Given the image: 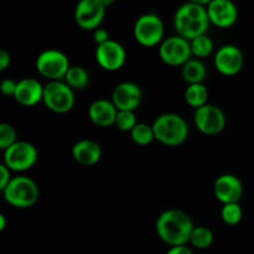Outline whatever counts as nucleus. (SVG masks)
<instances>
[{
	"instance_id": "1",
	"label": "nucleus",
	"mask_w": 254,
	"mask_h": 254,
	"mask_svg": "<svg viewBox=\"0 0 254 254\" xmlns=\"http://www.w3.org/2000/svg\"><path fill=\"white\" fill-rule=\"evenodd\" d=\"M195 225L190 216L178 208H169L159 215L155 222L158 237L169 247H178L190 243Z\"/></svg>"
},
{
	"instance_id": "2",
	"label": "nucleus",
	"mask_w": 254,
	"mask_h": 254,
	"mask_svg": "<svg viewBox=\"0 0 254 254\" xmlns=\"http://www.w3.org/2000/svg\"><path fill=\"white\" fill-rule=\"evenodd\" d=\"M210 25L207 7L190 1L179 6L174 15L176 35L189 41L207 34Z\"/></svg>"
},
{
	"instance_id": "3",
	"label": "nucleus",
	"mask_w": 254,
	"mask_h": 254,
	"mask_svg": "<svg viewBox=\"0 0 254 254\" xmlns=\"http://www.w3.org/2000/svg\"><path fill=\"white\" fill-rule=\"evenodd\" d=\"M155 140L166 146H179L189 138V126L185 119L176 113L160 114L151 124Z\"/></svg>"
},
{
	"instance_id": "4",
	"label": "nucleus",
	"mask_w": 254,
	"mask_h": 254,
	"mask_svg": "<svg viewBox=\"0 0 254 254\" xmlns=\"http://www.w3.org/2000/svg\"><path fill=\"white\" fill-rule=\"evenodd\" d=\"M1 192L4 200L15 208H30L36 205L40 198V189L37 184L25 175L12 178Z\"/></svg>"
},
{
	"instance_id": "5",
	"label": "nucleus",
	"mask_w": 254,
	"mask_h": 254,
	"mask_svg": "<svg viewBox=\"0 0 254 254\" xmlns=\"http://www.w3.org/2000/svg\"><path fill=\"white\" fill-rule=\"evenodd\" d=\"M133 35L135 41L143 47L160 46L164 41L165 26L159 15L155 12H146L140 15L134 24Z\"/></svg>"
},
{
	"instance_id": "6",
	"label": "nucleus",
	"mask_w": 254,
	"mask_h": 254,
	"mask_svg": "<svg viewBox=\"0 0 254 254\" xmlns=\"http://www.w3.org/2000/svg\"><path fill=\"white\" fill-rule=\"evenodd\" d=\"M36 71L49 81H64L71 64L64 52L56 49L42 51L36 59Z\"/></svg>"
},
{
	"instance_id": "7",
	"label": "nucleus",
	"mask_w": 254,
	"mask_h": 254,
	"mask_svg": "<svg viewBox=\"0 0 254 254\" xmlns=\"http://www.w3.org/2000/svg\"><path fill=\"white\" fill-rule=\"evenodd\" d=\"M42 103L54 113H68L76 103L74 91L64 81H49L44 87Z\"/></svg>"
},
{
	"instance_id": "8",
	"label": "nucleus",
	"mask_w": 254,
	"mask_h": 254,
	"mask_svg": "<svg viewBox=\"0 0 254 254\" xmlns=\"http://www.w3.org/2000/svg\"><path fill=\"white\" fill-rule=\"evenodd\" d=\"M39 159V151L34 144L25 140H17L10 148L4 150L2 164L15 173H25L34 168Z\"/></svg>"
},
{
	"instance_id": "9",
	"label": "nucleus",
	"mask_w": 254,
	"mask_h": 254,
	"mask_svg": "<svg viewBox=\"0 0 254 254\" xmlns=\"http://www.w3.org/2000/svg\"><path fill=\"white\" fill-rule=\"evenodd\" d=\"M159 56L168 66L183 67L192 59L190 41L179 35L168 37L159 46Z\"/></svg>"
},
{
	"instance_id": "10",
	"label": "nucleus",
	"mask_w": 254,
	"mask_h": 254,
	"mask_svg": "<svg viewBox=\"0 0 254 254\" xmlns=\"http://www.w3.org/2000/svg\"><path fill=\"white\" fill-rule=\"evenodd\" d=\"M193 123L203 135L215 136L225 130L226 116L220 107L207 103L201 108L195 109Z\"/></svg>"
},
{
	"instance_id": "11",
	"label": "nucleus",
	"mask_w": 254,
	"mask_h": 254,
	"mask_svg": "<svg viewBox=\"0 0 254 254\" xmlns=\"http://www.w3.org/2000/svg\"><path fill=\"white\" fill-rule=\"evenodd\" d=\"M106 9L101 0H79L74 9V21L79 29L94 31L101 27Z\"/></svg>"
},
{
	"instance_id": "12",
	"label": "nucleus",
	"mask_w": 254,
	"mask_h": 254,
	"mask_svg": "<svg viewBox=\"0 0 254 254\" xmlns=\"http://www.w3.org/2000/svg\"><path fill=\"white\" fill-rule=\"evenodd\" d=\"M96 61L102 69L107 72H117L123 68L127 62V51L121 42L109 40L96 49Z\"/></svg>"
},
{
	"instance_id": "13",
	"label": "nucleus",
	"mask_w": 254,
	"mask_h": 254,
	"mask_svg": "<svg viewBox=\"0 0 254 254\" xmlns=\"http://www.w3.org/2000/svg\"><path fill=\"white\" fill-rule=\"evenodd\" d=\"M213 64L222 76H236L242 71L245 64L242 50L236 45H223L215 54Z\"/></svg>"
},
{
	"instance_id": "14",
	"label": "nucleus",
	"mask_w": 254,
	"mask_h": 254,
	"mask_svg": "<svg viewBox=\"0 0 254 254\" xmlns=\"http://www.w3.org/2000/svg\"><path fill=\"white\" fill-rule=\"evenodd\" d=\"M143 99L141 88L134 82H122L117 84L112 93L113 104L118 111L135 112L140 107Z\"/></svg>"
},
{
	"instance_id": "15",
	"label": "nucleus",
	"mask_w": 254,
	"mask_h": 254,
	"mask_svg": "<svg viewBox=\"0 0 254 254\" xmlns=\"http://www.w3.org/2000/svg\"><path fill=\"white\" fill-rule=\"evenodd\" d=\"M213 193L222 205L237 203L240 202L243 196V184L240 178H237L236 175L223 174L215 180Z\"/></svg>"
},
{
	"instance_id": "16",
	"label": "nucleus",
	"mask_w": 254,
	"mask_h": 254,
	"mask_svg": "<svg viewBox=\"0 0 254 254\" xmlns=\"http://www.w3.org/2000/svg\"><path fill=\"white\" fill-rule=\"evenodd\" d=\"M210 22L220 29L232 27L238 20V9L232 0H212L207 5Z\"/></svg>"
},
{
	"instance_id": "17",
	"label": "nucleus",
	"mask_w": 254,
	"mask_h": 254,
	"mask_svg": "<svg viewBox=\"0 0 254 254\" xmlns=\"http://www.w3.org/2000/svg\"><path fill=\"white\" fill-rule=\"evenodd\" d=\"M44 84L36 78H22L17 82L14 99L24 107L37 106L44 101Z\"/></svg>"
},
{
	"instance_id": "18",
	"label": "nucleus",
	"mask_w": 254,
	"mask_h": 254,
	"mask_svg": "<svg viewBox=\"0 0 254 254\" xmlns=\"http://www.w3.org/2000/svg\"><path fill=\"white\" fill-rule=\"evenodd\" d=\"M118 109L113 102L108 99L99 98L91 103L88 108L89 121L99 128H109L116 124V118Z\"/></svg>"
},
{
	"instance_id": "19",
	"label": "nucleus",
	"mask_w": 254,
	"mask_h": 254,
	"mask_svg": "<svg viewBox=\"0 0 254 254\" xmlns=\"http://www.w3.org/2000/svg\"><path fill=\"white\" fill-rule=\"evenodd\" d=\"M72 156L83 166H93L102 159V148L97 141L91 139H82L72 146Z\"/></svg>"
},
{
	"instance_id": "20",
	"label": "nucleus",
	"mask_w": 254,
	"mask_h": 254,
	"mask_svg": "<svg viewBox=\"0 0 254 254\" xmlns=\"http://www.w3.org/2000/svg\"><path fill=\"white\" fill-rule=\"evenodd\" d=\"M181 76L188 84L203 83L207 77V67L202 60L191 59L181 67Z\"/></svg>"
},
{
	"instance_id": "21",
	"label": "nucleus",
	"mask_w": 254,
	"mask_h": 254,
	"mask_svg": "<svg viewBox=\"0 0 254 254\" xmlns=\"http://www.w3.org/2000/svg\"><path fill=\"white\" fill-rule=\"evenodd\" d=\"M73 91H82L88 87L91 76L89 72L82 66H71L64 79Z\"/></svg>"
},
{
	"instance_id": "22",
	"label": "nucleus",
	"mask_w": 254,
	"mask_h": 254,
	"mask_svg": "<svg viewBox=\"0 0 254 254\" xmlns=\"http://www.w3.org/2000/svg\"><path fill=\"white\" fill-rule=\"evenodd\" d=\"M185 102L192 108L198 109L208 102V89L203 83L189 84L185 91Z\"/></svg>"
},
{
	"instance_id": "23",
	"label": "nucleus",
	"mask_w": 254,
	"mask_h": 254,
	"mask_svg": "<svg viewBox=\"0 0 254 254\" xmlns=\"http://www.w3.org/2000/svg\"><path fill=\"white\" fill-rule=\"evenodd\" d=\"M215 241L213 232L206 226H195L190 237V245L197 250H206L211 247Z\"/></svg>"
},
{
	"instance_id": "24",
	"label": "nucleus",
	"mask_w": 254,
	"mask_h": 254,
	"mask_svg": "<svg viewBox=\"0 0 254 254\" xmlns=\"http://www.w3.org/2000/svg\"><path fill=\"white\" fill-rule=\"evenodd\" d=\"M190 45L191 51H192V57L198 60L208 57L213 52V49H215V44H213L212 39L207 34L191 40Z\"/></svg>"
},
{
	"instance_id": "25",
	"label": "nucleus",
	"mask_w": 254,
	"mask_h": 254,
	"mask_svg": "<svg viewBox=\"0 0 254 254\" xmlns=\"http://www.w3.org/2000/svg\"><path fill=\"white\" fill-rule=\"evenodd\" d=\"M131 140L140 146H146L155 140L153 126L146 123H138L130 131Z\"/></svg>"
},
{
	"instance_id": "26",
	"label": "nucleus",
	"mask_w": 254,
	"mask_h": 254,
	"mask_svg": "<svg viewBox=\"0 0 254 254\" xmlns=\"http://www.w3.org/2000/svg\"><path fill=\"white\" fill-rule=\"evenodd\" d=\"M243 211L240 202L237 203H226L221 208V218L223 222L228 226H236L242 221Z\"/></svg>"
},
{
	"instance_id": "27",
	"label": "nucleus",
	"mask_w": 254,
	"mask_h": 254,
	"mask_svg": "<svg viewBox=\"0 0 254 254\" xmlns=\"http://www.w3.org/2000/svg\"><path fill=\"white\" fill-rule=\"evenodd\" d=\"M136 124H138V122H136L135 112L118 111V114H117L116 118V124H114V126H116L119 130L126 131V133H130Z\"/></svg>"
},
{
	"instance_id": "28",
	"label": "nucleus",
	"mask_w": 254,
	"mask_h": 254,
	"mask_svg": "<svg viewBox=\"0 0 254 254\" xmlns=\"http://www.w3.org/2000/svg\"><path fill=\"white\" fill-rule=\"evenodd\" d=\"M17 141L16 129L9 123L0 124V149L2 151Z\"/></svg>"
},
{
	"instance_id": "29",
	"label": "nucleus",
	"mask_w": 254,
	"mask_h": 254,
	"mask_svg": "<svg viewBox=\"0 0 254 254\" xmlns=\"http://www.w3.org/2000/svg\"><path fill=\"white\" fill-rule=\"evenodd\" d=\"M17 88V82L14 81L11 78H6L1 82V86H0V89H1L2 94L6 97H14L15 92H16Z\"/></svg>"
},
{
	"instance_id": "30",
	"label": "nucleus",
	"mask_w": 254,
	"mask_h": 254,
	"mask_svg": "<svg viewBox=\"0 0 254 254\" xmlns=\"http://www.w3.org/2000/svg\"><path fill=\"white\" fill-rule=\"evenodd\" d=\"M11 179V170H10L6 165L1 164V165H0V191H2L7 185H9Z\"/></svg>"
},
{
	"instance_id": "31",
	"label": "nucleus",
	"mask_w": 254,
	"mask_h": 254,
	"mask_svg": "<svg viewBox=\"0 0 254 254\" xmlns=\"http://www.w3.org/2000/svg\"><path fill=\"white\" fill-rule=\"evenodd\" d=\"M93 40L97 44V46H99V45L106 44V42H108L109 40L112 39H111V35H109V32L107 31L106 29L99 27V29L94 30L93 31Z\"/></svg>"
},
{
	"instance_id": "32",
	"label": "nucleus",
	"mask_w": 254,
	"mask_h": 254,
	"mask_svg": "<svg viewBox=\"0 0 254 254\" xmlns=\"http://www.w3.org/2000/svg\"><path fill=\"white\" fill-rule=\"evenodd\" d=\"M11 64V55L5 50L0 51V71H5Z\"/></svg>"
},
{
	"instance_id": "33",
	"label": "nucleus",
	"mask_w": 254,
	"mask_h": 254,
	"mask_svg": "<svg viewBox=\"0 0 254 254\" xmlns=\"http://www.w3.org/2000/svg\"><path fill=\"white\" fill-rule=\"evenodd\" d=\"M165 254H195L188 245L178 246V247H170Z\"/></svg>"
},
{
	"instance_id": "34",
	"label": "nucleus",
	"mask_w": 254,
	"mask_h": 254,
	"mask_svg": "<svg viewBox=\"0 0 254 254\" xmlns=\"http://www.w3.org/2000/svg\"><path fill=\"white\" fill-rule=\"evenodd\" d=\"M190 2H193V4H198V5H202V6H207L212 0H189Z\"/></svg>"
},
{
	"instance_id": "35",
	"label": "nucleus",
	"mask_w": 254,
	"mask_h": 254,
	"mask_svg": "<svg viewBox=\"0 0 254 254\" xmlns=\"http://www.w3.org/2000/svg\"><path fill=\"white\" fill-rule=\"evenodd\" d=\"M5 228H6V217H5L4 215H0V231H4Z\"/></svg>"
},
{
	"instance_id": "36",
	"label": "nucleus",
	"mask_w": 254,
	"mask_h": 254,
	"mask_svg": "<svg viewBox=\"0 0 254 254\" xmlns=\"http://www.w3.org/2000/svg\"><path fill=\"white\" fill-rule=\"evenodd\" d=\"M101 1H102V4L104 5V6L108 7V6H112V5L116 2V0H101Z\"/></svg>"
}]
</instances>
